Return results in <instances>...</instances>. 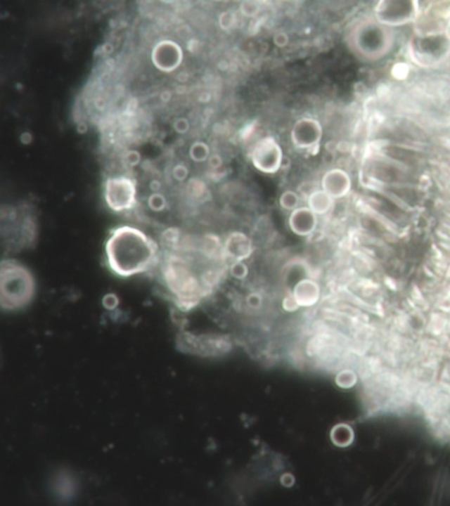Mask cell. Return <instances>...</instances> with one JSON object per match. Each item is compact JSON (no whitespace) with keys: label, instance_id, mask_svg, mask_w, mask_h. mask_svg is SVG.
<instances>
[{"label":"cell","instance_id":"obj_1","mask_svg":"<svg viewBox=\"0 0 450 506\" xmlns=\"http://www.w3.org/2000/svg\"><path fill=\"white\" fill-rule=\"evenodd\" d=\"M160 257L158 242L133 225H119L105 239V265L118 277L153 273Z\"/></svg>","mask_w":450,"mask_h":506},{"label":"cell","instance_id":"obj_2","mask_svg":"<svg viewBox=\"0 0 450 506\" xmlns=\"http://www.w3.org/2000/svg\"><path fill=\"white\" fill-rule=\"evenodd\" d=\"M2 251L13 254L34 247L38 238L37 218L27 207H8L0 218Z\"/></svg>","mask_w":450,"mask_h":506},{"label":"cell","instance_id":"obj_3","mask_svg":"<svg viewBox=\"0 0 450 506\" xmlns=\"http://www.w3.org/2000/svg\"><path fill=\"white\" fill-rule=\"evenodd\" d=\"M35 293L33 274L22 264L3 259L0 266V304L6 311H16L30 304Z\"/></svg>","mask_w":450,"mask_h":506},{"label":"cell","instance_id":"obj_4","mask_svg":"<svg viewBox=\"0 0 450 506\" xmlns=\"http://www.w3.org/2000/svg\"><path fill=\"white\" fill-rule=\"evenodd\" d=\"M105 200L109 209L115 213L135 212L139 202L136 183L125 176L109 178L105 183Z\"/></svg>","mask_w":450,"mask_h":506},{"label":"cell","instance_id":"obj_5","mask_svg":"<svg viewBox=\"0 0 450 506\" xmlns=\"http://www.w3.org/2000/svg\"><path fill=\"white\" fill-rule=\"evenodd\" d=\"M283 151L279 143L269 136L259 139L251 153L253 167L266 174H276L283 165Z\"/></svg>","mask_w":450,"mask_h":506},{"label":"cell","instance_id":"obj_6","mask_svg":"<svg viewBox=\"0 0 450 506\" xmlns=\"http://www.w3.org/2000/svg\"><path fill=\"white\" fill-rule=\"evenodd\" d=\"M291 142L299 150H319L323 137L321 123L315 118L304 117L297 119L292 126Z\"/></svg>","mask_w":450,"mask_h":506},{"label":"cell","instance_id":"obj_7","mask_svg":"<svg viewBox=\"0 0 450 506\" xmlns=\"http://www.w3.org/2000/svg\"><path fill=\"white\" fill-rule=\"evenodd\" d=\"M385 35L382 28L375 24L361 25L354 32V44L359 52L367 56H375L385 45Z\"/></svg>","mask_w":450,"mask_h":506},{"label":"cell","instance_id":"obj_8","mask_svg":"<svg viewBox=\"0 0 450 506\" xmlns=\"http://www.w3.org/2000/svg\"><path fill=\"white\" fill-rule=\"evenodd\" d=\"M413 2L382 1L375 8V15L380 22L386 24H403L413 19L415 15Z\"/></svg>","mask_w":450,"mask_h":506},{"label":"cell","instance_id":"obj_9","mask_svg":"<svg viewBox=\"0 0 450 506\" xmlns=\"http://www.w3.org/2000/svg\"><path fill=\"white\" fill-rule=\"evenodd\" d=\"M318 224V216L309 207H297L288 217L290 231L300 237H309L315 233Z\"/></svg>","mask_w":450,"mask_h":506},{"label":"cell","instance_id":"obj_10","mask_svg":"<svg viewBox=\"0 0 450 506\" xmlns=\"http://www.w3.org/2000/svg\"><path fill=\"white\" fill-rule=\"evenodd\" d=\"M322 190L333 200L342 198L349 192L351 179L347 171L340 168H333L323 174L321 181Z\"/></svg>","mask_w":450,"mask_h":506},{"label":"cell","instance_id":"obj_11","mask_svg":"<svg viewBox=\"0 0 450 506\" xmlns=\"http://www.w3.org/2000/svg\"><path fill=\"white\" fill-rule=\"evenodd\" d=\"M291 294L300 307H311L318 304L321 291L315 280L302 279L295 285Z\"/></svg>","mask_w":450,"mask_h":506},{"label":"cell","instance_id":"obj_12","mask_svg":"<svg viewBox=\"0 0 450 506\" xmlns=\"http://www.w3.org/2000/svg\"><path fill=\"white\" fill-rule=\"evenodd\" d=\"M225 252L234 261H244L252 254V242L242 232H234L229 235L225 242Z\"/></svg>","mask_w":450,"mask_h":506},{"label":"cell","instance_id":"obj_13","mask_svg":"<svg viewBox=\"0 0 450 506\" xmlns=\"http://www.w3.org/2000/svg\"><path fill=\"white\" fill-rule=\"evenodd\" d=\"M334 200L322 189H316L307 197L308 207L316 216H323L333 209Z\"/></svg>","mask_w":450,"mask_h":506},{"label":"cell","instance_id":"obj_14","mask_svg":"<svg viewBox=\"0 0 450 506\" xmlns=\"http://www.w3.org/2000/svg\"><path fill=\"white\" fill-rule=\"evenodd\" d=\"M190 157L196 163L205 162L210 157V147L203 142H196L193 144L189 150Z\"/></svg>","mask_w":450,"mask_h":506},{"label":"cell","instance_id":"obj_15","mask_svg":"<svg viewBox=\"0 0 450 506\" xmlns=\"http://www.w3.org/2000/svg\"><path fill=\"white\" fill-rule=\"evenodd\" d=\"M280 206L283 207L284 210L292 211L297 209L300 204V196L297 195V193L292 191V190H287V191L281 193L279 199Z\"/></svg>","mask_w":450,"mask_h":506},{"label":"cell","instance_id":"obj_16","mask_svg":"<svg viewBox=\"0 0 450 506\" xmlns=\"http://www.w3.org/2000/svg\"><path fill=\"white\" fill-rule=\"evenodd\" d=\"M230 273L236 280H245L249 274V268L244 261H233L230 266Z\"/></svg>","mask_w":450,"mask_h":506},{"label":"cell","instance_id":"obj_17","mask_svg":"<svg viewBox=\"0 0 450 506\" xmlns=\"http://www.w3.org/2000/svg\"><path fill=\"white\" fill-rule=\"evenodd\" d=\"M235 22L236 17L234 14L229 12V11L221 13L219 16V20H218L220 27L224 30H231V28L234 26Z\"/></svg>","mask_w":450,"mask_h":506},{"label":"cell","instance_id":"obj_18","mask_svg":"<svg viewBox=\"0 0 450 506\" xmlns=\"http://www.w3.org/2000/svg\"><path fill=\"white\" fill-rule=\"evenodd\" d=\"M240 12L243 15L252 18L255 17L259 12L258 3L253 1H245L241 4Z\"/></svg>","mask_w":450,"mask_h":506},{"label":"cell","instance_id":"obj_19","mask_svg":"<svg viewBox=\"0 0 450 506\" xmlns=\"http://www.w3.org/2000/svg\"><path fill=\"white\" fill-rule=\"evenodd\" d=\"M246 304L248 305L249 308L252 309H259L263 304L262 295L257 293V292H252V293L249 294L248 297H246Z\"/></svg>","mask_w":450,"mask_h":506},{"label":"cell","instance_id":"obj_20","mask_svg":"<svg viewBox=\"0 0 450 506\" xmlns=\"http://www.w3.org/2000/svg\"><path fill=\"white\" fill-rule=\"evenodd\" d=\"M283 306L285 311L290 312L297 311V309L300 308V306L298 305L297 301H295L292 294L287 295V297L284 298Z\"/></svg>","mask_w":450,"mask_h":506},{"label":"cell","instance_id":"obj_21","mask_svg":"<svg viewBox=\"0 0 450 506\" xmlns=\"http://www.w3.org/2000/svg\"><path fill=\"white\" fill-rule=\"evenodd\" d=\"M288 41H290V38H288V34L284 33V32H279V33L274 34V44H276L277 47H286Z\"/></svg>","mask_w":450,"mask_h":506},{"label":"cell","instance_id":"obj_22","mask_svg":"<svg viewBox=\"0 0 450 506\" xmlns=\"http://www.w3.org/2000/svg\"><path fill=\"white\" fill-rule=\"evenodd\" d=\"M188 168L184 167V165L179 164L177 167L174 168V176L176 179L179 181H185L186 177H188Z\"/></svg>","mask_w":450,"mask_h":506},{"label":"cell","instance_id":"obj_23","mask_svg":"<svg viewBox=\"0 0 450 506\" xmlns=\"http://www.w3.org/2000/svg\"><path fill=\"white\" fill-rule=\"evenodd\" d=\"M207 163H209L210 167L212 169H219L221 164H223V158L218 154L210 155L209 160H207Z\"/></svg>","mask_w":450,"mask_h":506},{"label":"cell","instance_id":"obj_24","mask_svg":"<svg viewBox=\"0 0 450 506\" xmlns=\"http://www.w3.org/2000/svg\"><path fill=\"white\" fill-rule=\"evenodd\" d=\"M176 129H177L179 132L184 133L188 129V122H186V119H181L178 124L176 125Z\"/></svg>","mask_w":450,"mask_h":506}]
</instances>
